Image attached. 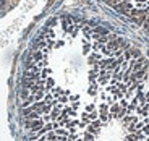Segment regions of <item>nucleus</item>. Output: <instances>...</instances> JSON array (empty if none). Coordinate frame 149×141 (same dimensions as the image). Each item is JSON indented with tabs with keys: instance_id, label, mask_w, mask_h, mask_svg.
I'll list each match as a JSON object with an SVG mask.
<instances>
[{
	"instance_id": "f257e3e1",
	"label": "nucleus",
	"mask_w": 149,
	"mask_h": 141,
	"mask_svg": "<svg viewBox=\"0 0 149 141\" xmlns=\"http://www.w3.org/2000/svg\"><path fill=\"white\" fill-rule=\"evenodd\" d=\"M29 141H149V59L96 23L57 18L23 78Z\"/></svg>"
},
{
	"instance_id": "f03ea898",
	"label": "nucleus",
	"mask_w": 149,
	"mask_h": 141,
	"mask_svg": "<svg viewBox=\"0 0 149 141\" xmlns=\"http://www.w3.org/2000/svg\"><path fill=\"white\" fill-rule=\"evenodd\" d=\"M104 2L149 33V0H104Z\"/></svg>"
}]
</instances>
